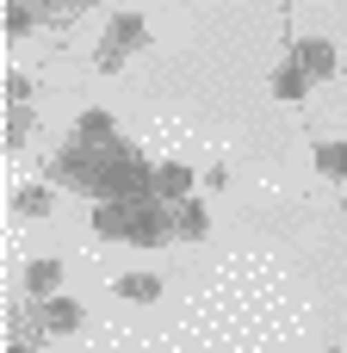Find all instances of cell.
I'll list each match as a JSON object with an SVG mask.
<instances>
[{
    "instance_id": "12",
    "label": "cell",
    "mask_w": 347,
    "mask_h": 353,
    "mask_svg": "<svg viewBox=\"0 0 347 353\" xmlns=\"http://www.w3.org/2000/svg\"><path fill=\"white\" fill-rule=\"evenodd\" d=\"M12 205H19V217H43L50 211V186H19Z\"/></svg>"
},
{
    "instance_id": "9",
    "label": "cell",
    "mask_w": 347,
    "mask_h": 353,
    "mask_svg": "<svg viewBox=\"0 0 347 353\" xmlns=\"http://www.w3.org/2000/svg\"><path fill=\"white\" fill-rule=\"evenodd\" d=\"M75 137H81V143H118V124H112L106 105H87V112L75 118Z\"/></svg>"
},
{
    "instance_id": "4",
    "label": "cell",
    "mask_w": 347,
    "mask_h": 353,
    "mask_svg": "<svg viewBox=\"0 0 347 353\" xmlns=\"http://www.w3.org/2000/svg\"><path fill=\"white\" fill-rule=\"evenodd\" d=\"M56 292H62V261L56 254L25 261V298H56Z\"/></svg>"
},
{
    "instance_id": "3",
    "label": "cell",
    "mask_w": 347,
    "mask_h": 353,
    "mask_svg": "<svg viewBox=\"0 0 347 353\" xmlns=\"http://www.w3.org/2000/svg\"><path fill=\"white\" fill-rule=\"evenodd\" d=\"M292 56L304 62V74H310V81H329V74H335V43H329V37H298V43H292Z\"/></svg>"
},
{
    "instance_id": "13",
    "label": "cell",
    "mask_w": 347,
    "mask_h": 353,
    "mask_svg": "<svg viewBox=\"0 0 347 353\" xmlns=\"http://www.w3.org/2000/svg\"><path fill=\"white\" fill-rule=\"evenodd\" d=\"M25 31H31V6L12 0V6H6V37H25Z\"/></svg>"
},
{
    "instance_id": "1",
    "label": "cell",
    "mask_w": 347,
    "mask_h": 353,
    "mask_svg": "<svg viewBox=\"0 0 347 353\" xmlns=\"http://www.w3.org/2000/svg\"><path fill=\"white\" fill-rule=\"evenodd\" d=\"M168 236H174L168 199H137V205H130V230H124V242H130V248H155V242H168Z\"/></svg>"
},
{
    "instance_id": "7",
    "label": "cell",
    "mask_w": 347,
    "mask_h": 353,
    "mask_svg": "<svg viewBox=\"0 0 347 353\" xmlns=\"http://www.w3.org/2000/svg\"><path fill=\"white\" fill-rule=\"evenodd\" d=\"M143 37H149V25H143L137 12H112V19H106V37H99V43H112V50L124 56V50H137Z\"/></svg>"
},
{
    "instance_id": "2",
    "label": "cell",
    "mask_w": 347,
    "mask_h": 353,
    "mask_svg": "<svg viewBox=\"0 0 347 353\" xmlns=\"http://www.w3.org/2000/svg\"><path fill=\"white\" fill-rule=\"evenodd\" d=\"M37 329H43V335H75V329H81V304L62 298V292H56V298H37Z\"/></svg>"
},
{
    "instance_id": "11",
    "label": "cell",
    "mask_w": 347,
    "mask_h": 353,
    "mask_svg": "<svg viewBox=\"0 0 347 353\" xmlns=\"http://www.w3.org/2000/svg\"><path fill=\"white\" fill-rule=\"evenodd\" d=\"M317 174H323V180H347V143L341 137L317 143Z\"/></svg>"
},
{
    "instance_id": "14",
    "label": "cell",
    "mask_w": 347,
    "mask_h": 353,
    "mask_svg": "<svg viewBox=\"0 0 347 353\" xmlns=\"http://www.w3.org/2000/svg\"><path fill=\"white\" fill-rule=\"evenodd\" d=\"M25 130H31V112H25V105H12V118H6V149H19V143H25Z\"/></svg>"
},
{
    "instance_id": "8",
    "label": "cell",
    "mask_w": 347,
    "mask_h": 353,
    "mask_svg": "<svg viewBox=\"0 0 347 353\" xmlns=\"http://www.w3.org/2000/svg\"><path fill=\"white\" fill-rule=\"evenodd\" d=\"M205 230H211V211H205L199 199H180V205H174V236H180V242H205Z\"/></svg>"
},
{
    "instance_id": "5",
    "label": "cell",
    "mask_w": 347,
    "mask_h": 353,
    "mask_svg": "<svg viewBox=\"0 0 347 353\" xmlns=\"http://www.w3.org/2000/svg\"><path fill=\"white\" fill-rule=\"evenodd\" d=\"M304 93H310V74H304V62H298V56H286V62L273 68V99L304 105Z\"/></svg>"
},
{
    "instance_id": "10",
    "label": "cell",
    "mask_w": 347,
    "mask_h": 353,
    "mask_svg": "<svg viewBox=\"0 0 347 353\" xmlns=\"http://www.w3.org/2000/svg\"><path fill=\"white\" fill-rule=\"evenodd\" d=\"M112 292H118V298H130V304H155V298H161V273H124Z\"/></svg>"
},
{
    "instance_id": "6",
    "label": "cell",
    "mask_w": 347,
    "mask_h": 353,
    "mask_svg": "<svg viewBox=\"0 0 347 353\" xmlns=\"http://www.w3.org/2000/svg\"><path fill=\"white\" fill-rule=\"evenodd\" d=\"M155 199H168V205L192 199V168L186 161H155Z\"/></svg>"
},
{
    "instance_id": "15",
    "label": "cell",
    "mask_w": 347,
    "mask_h": 353,
    "mask_svg": "<svg viewBox=\"0 0 347 353\" xmlns=\"http://www.w3.org/2000/svg\"><path fill=\"white\" fill-rule=\"evenodd\" d=\"M25 93H31V81L12 68V74H6V105H25Z\"/></svg>"
}]
</instances>
